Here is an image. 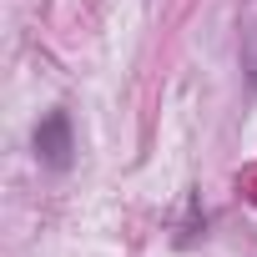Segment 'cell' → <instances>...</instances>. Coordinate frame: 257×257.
<instances>
[{
  "instance_id": "cell-1",
  "label": "cell",
  "mask_w": 257,
  "mask_h": 257,
  "mask_svg": "<svg viewBox=\"0 0 257 257\" xmlns=\"http://www.w3.org/2000/svg\"><path fill=\"white\" fill-rule=\"evenodd\" d=\"M71 152H76L71 116H66V111H46L41 126H36V157H41L51 172H66V167H71Z\"/></svg>"
}]
</instances>
